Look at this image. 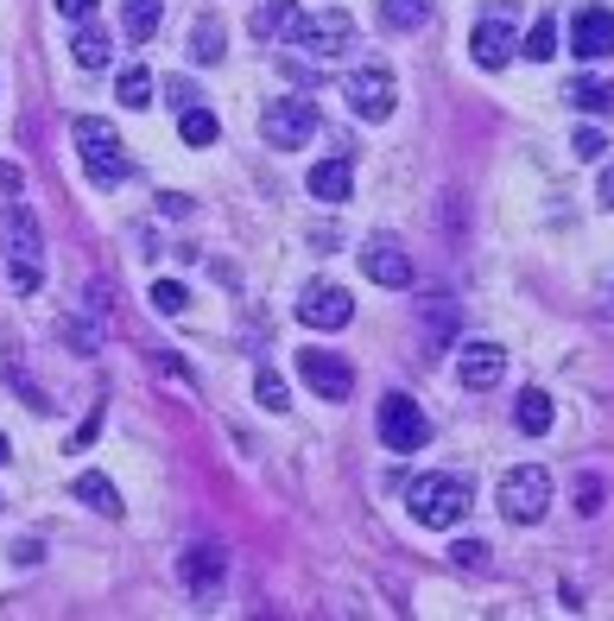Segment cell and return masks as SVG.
<instances>
[{
  "mask_svg": "<svg viewBox=\"0 0 614 621\" xmlns=\"http://www.w3.org/2000/svg\"><path fill=\"white\" fill-rule=\"evenodd\" d=\"M0 254H7L13 292H39L45 285V241H39V216L26 204H0Z\"/></svg>",
  "mask_w": 614,
  "mask_h": 621,
  "instance_id": "obj_1",
  "label": "cell"
},
{
  "mask_svg": "<svg viewBox=\"0 0 614 621\" xmlns=\"http://www.w3.org/2000/svg\"><path fill=\"white\" fill-rule=\"evenodd\" d=\"M469 501H475V489H469V476H418L406 489V508L418 526H431V533H443V526H457L462 514H469Z\"/></svg>",
  "mask_w": 614,
  "mask_h": 621,
  "instance_id": "obj_2",
  "label": "cell"
},
{
  "mask_svg": "<svg viewBox=\"0 0 614 621\" xmlns=\"http://www.w3.org/2000/svg\"><path fill=\"white\" fill-rule=\"evenodd\" d=\"M77 153H83V172L96 184H128L133 159L128 146H121V133H114V121H102V115H77Z\"/></svg>",
  "mask_w": 614,
  "mask_h": 621,
  "instance_id": "obj_3",
  "label": "cell"
},
{
  "mask_svg": "<svg viewBox=\"0 0 614 621\" xmlns=\"http://www.w3.org/2000/svg\"><path fill=\"white\" fill-rule=\"evenodd\" d=\"M292 45H305L310 57H342L355 45V13L349 7H317V13H292Z\"/></svg>",
  "mask_w": 614,
  "mask_h": 621,
  "instance_id": "obj_4",
  "label": "cell"
},
{
  "mask_svg": "<svg viewBox=\"0 0 614 621\" xmlns=\"http://www.w3.org/2000/svg\"><path fill=\"white\" fill-rule=\"evenodd\" d=\"M545 508H551V476H545V464H519V469L501 476V514H507L513 526L545 520Z\"/></svg>",
  "mask_w": 614,
  "mask_h": 621,
  "instance_id": "obj_5",
  "label": "cell"
},
{
  "mask_svg": "<svg viewBox=\"0 0 614 621\" xmlns=\"http://www.w3.org/2000/svg\"><path fill=\"white\" fill-rule=\"evenodd\" d=\"M431 438V418L418 413V400L412 393H386L381 400V444L393 457H406V450H425Z\"/></svg>",
  "mask_w": 614,
  "mask_h": 621,
  "instance_id": "obj_6",
  "label": "cell"
},
{
  "mask_svg": "<svg viewBox=\"0 0 614 621\" xmlns=\"http://www.w3.org/2000/svg\"><path fill=\"white\" fill-rule=\"evenodd\" d=\"M260 133H266V146H305L310 133H317V108H310V96H279V102H266V115H260Z\"/></svg>",
  "mask_w": 614,
  "mask_h": 621,
  "instance_id": "obj_7",
  "label": "cell"
},
{
  "mask_svg": "<svg viewBox=\"0 0 614 621\" xmlns=\"http://www.w3.org/2000/svg\"><path fill=\"white\" fill-rule=\"evenodd\" d=\"M342 96H349V108H355L361 121H393V108H399V83H393V70L368 64V70H355V77L342 83Z\"/></svg>",
  "mask_w": 614,
  "mask_h": 621,
  "instance_id": "obj_8",
  "label": "cell"
},
{
  "mask_svg": "<svg viewBox=\"0 0 614 621\" xmlns=\"http://www.w3.org/2000/svg\"><path fill=\"white\" fill-rule=\"evenodd\" d=\"M298 374H305V388L317 400H349L355 393V368L330 356V349H298Z\"/></svg>",
  "mask_w": 614,
  "mask_h": 621,
  "instance_id": "obj_9",
  "label": "cell"
},
{
  "mask_svg": "<svg viewBox=\"0 0 614 621\" xmlns=\"http://www.w3.org/2000/svg\"><path fill=\"white\" fill-rule=\"evenodd\" d=\"M457 381L462 388H475V393H487V388H501L507 381V349L501 342H462L457 349Z\"/></svg>",
  "mask_w": 614,
  "mask_h": 621,
  "instance_id": "obj_10",
  "label": "cell"
},
{
  "mask_svg": "<svg viewBox=\"0 0 614 621\" xmlns=\"http://www.w3.org/2000/svg\"><path fill=\"white\" fill-rule=\"evenodd\" d=\"M570 52L595 64V57H614V13L608 7H577L570 13Z\"/></svg>",
  "mask_w": 614,
  "mask_h": 621,
  "instance_id": "obj_11",
  "label": "cell"
},
{
  "mask_svg": "<svg viewBox=\"0 0 614 621\" xmlns=\"http://www.w3.org/2000/svg\"><path fill=\"white\" fill-rule=\"evenodd\" d=\"M298 317H305L310 330H342V324L355 317V298H349L342 285L317 280V285H305V298H298Z\"/></svg>",
  "mask_w": 614,
  "mask_h": 621,
  "instance_id": "obj_12",
  "label": "cell"
},
{
  "mask_svg": "<svg viewBox=\"0 0 614 621\" xmlns=\"http://www.w3.org/2000/svg\"><path fill=\"white\" fill-rule=\"evenodd\" d=\"M361 273H368L374 285H386V292H406V285H412V254L399 248V241L374 235V241L361 248Z\"/></svg>",
  "mask_w": 614,
  "mask_h": 621,
  "instance_id": "obj_13",
  "label": "cell"
},
{
  "mask_svg": "<svg viewBox=\"0 0 614 621\" xmlns=\"http://www.w3.org/2000/svg\"><path fill=\"white\" fill-rule=\"evenodd\" d=\"M469 57H475L482 70H507V57H513V20L507 13L475 20V32H469Z\"/></svg>",
  "mask_w": 614,
  "mask_h": 621,
  "instance_id": "obj_14",
  "label": "cell"
},
{
  "mask_svg": "<svg viewBox=\"0 0 614 621\" xmlns=\"http://www.w3.org/2000/svg\"><path fill=\"white\" fill-rule=\"evenodd\" d=\"M178 577L190 584V590H216V584L229 577V552H222L216 540H197V545H190V552L178 558Z\"/></svg>",
  "mask_w": 614,
  "mask_h": 621,
  "instance_id": "obj_15",
  "label": "cell"
},
{
  "mask_svg": "<svg viewBox=\"0 0 614 621\" xmlns=\"http://www.w3.org/2000/svg\"><path fill=\"white\" fill-rule=\"evenodd\" d=\"M310 197H317V204H349V197H355V172H349V159H324V165H310Z\"/></svg>",
  "mask_w": 614,
  "mask_h": 621,
  "instance_id": "obj_16",
  "label": "cell"
},
{
  "mask_svg": "<svg viewBox=\"0 0 614 621\" xmlns=\"http://www.w3.org/2000/svg\"><path fill=\"white\" fill-rule=\"evenodd\" d=\"M457 324H462V310L437 292V298H425L418 305V330H425V349H443V342L457 337Z\"/></svg>",
  "mask_w": 614,
  "mask_h": 621,
  "instance_id": "obj_17",
  "label": "cell"
},
{
  "mask_svg": "<svg viewBox=\"0 0 614 621\" xmlns=\"http://www.w3.org/2000/svg\"><path fill=\"white\" fill-rule=\"evenodd\" d=\"M551 418H558V406H551V393H545V388H526V393H519L513 425H519L526 438H545V432H551Z\"/></svg>",
  "mask_w": 614,
  "mask_h": 621,
  "instance_id": "obj_18",
  "label": "cell"
},
{
  "mask_svg": "<svg viewBox=\"0 0 614 621\" xmlns=\"http://www.w3.org/2000/svg\"><path fill=\"white\" fill-rule=\"evenodd\" d=\"M77 501H83V508H96L102 520H121V494H114V482H108L102 469L77 476Z\"/></svg>",
  "mask_w": 614,
  "mask_h": 621,
  "instance_id": "obj_19",
  "label": "cell"
},
{
  "mask_svg": "<svg viewBox=\"0 0 614 621\" xmlns=\"http://www.w3.org/2000/svg\"><path fill=\"white\" fill-rule=\"evenodd\" d=\"M222 52H229V45H222V20H216V13H197V26H190V57H197V64H222Z\"/></svg>",
  "mask_w": 614,
  "mask_h": 621,
  "instance_id": "obj_20",
  "label": "cell"
},
{
  "mask_svg": "<svg viewBox=\"0 0 614 621\" xmlns=\"http://www.w3.org/2000/svg\"><path fill=\"white\" fill-rule=\"evenodd\" d=\"M153 70H140V64H128V70H121V77H114V102L121 108H153Z\"/></svg>",
  "mask_w": 614,
  "mask_h": 621,
  "instance_id": "obj_21",
  "label": "cell"
},
{
  "mask_svg": "<svg viewBox=\"0 0 614 621\" xmlns=\"http://www.w3.org/2000/svg\"><path fill=\"white\" fill-rule=\"evenodd\" d=\"M431 20V0H381V26L386 32H418Z\"/></svg>",
  "mask_w": 614,
  "mask_h": 621,
  "instance_id": "obj_22",
  "label": "cell"
},
{
  "mask_svg": "<svg viewBox=\"0 0 614 621\" xmlns=\"http://www.w3.org/2000/svg\"><path fill=\"white\" fill-rule=\"evenodd\" d=\"M158 20H165V0H128V13H121V26H128L133 45H146L158 32Z\"/></svg>",
  "mask_w": 614,
  "mask_h": 621,
  "instance_id": "obj_23",
  "label": "cell"
},
{
  "mask_svg": "<svg viewBox=\"0 0 614 621\" xmlns=\"http://www.w3.org/2000/svg\"><path fill=\"white\" fill-rule=\"evenodd\" d=\"M178 133H184V146H216V115H209L204 102H190V108H178Z\"/></svg>",
  "mask_w": 614,
  "mask_h": 621,
  "instance_id": "obj_24",
  "label": "cell"
},
{
  "mask_svg": "<svg viewBox=\"0 0 614 621\" xmlns=\"http://www.w3.org/2000/svg\"><path fill=\"white\" fill-rule=\"evenodd\" d=\"M292 13H298V7H292V0H266V7H260L254 20H248V32H254L260 45H266V39H279V32L292 26Z\"/></svg>",
  "mask_w": 614,
  "mask_h": 621,
  "instance_id": "obj_25",
  "label": "cell"
},
{
  "mask_svg": "<svg viewBox=\"0 0 614 621\" xmlns=\"http://www.w3.org/2000/svg\"><path fill=\"white\" fill-rule=\"evenodd\" d=\"M70 57H77L83 70H102V64H108V32L102 26H83L77 39H70Z\"/></svg>",
  "mask_w": 614,
  "mask_h": 621,
  "instance_id": "obj_26",
  "label": "cell"
},
{
  "mask_svg": "<svg viewBox=\"0 0 614 621\" xmlns=\"http://www.w3.org/2000/svg\"><path fill=\"white\" fill-rule=\"evenodd\" d=\"M563 96L583 108V115H608V108H614V89H608V83H589V77H577Z\"/></svg>",
  "mask_w": 614,
  "mask_h": 621,
  "instance_id": "obj_27",
  "label": "cell"
},
{
  "mask_svg": "<svg viewBox=\"0 0 614 621\" xmlns=\"http://www.w3.org/2000/svg\"><path fill=\"white\" fill-rule=\"evenodd\" d=\"M254 393H260L266 413H285V406H292V388H285V374H273V368H260L254 374Z\"/></svg>",
  "mask_w": 614,
  "mask_h": 621,
  "instance_id": "obj_28",
  "label": "cell"
},
{
  "mask_svg": "<svg viewBox=\"0 0 614 621\" xmlns=\"http://www.w3.org/2000/svg\"><path fill=\"white\" fill-rule=\"evenodd\" d=\"M519 52L533 57V64H551V57H558V26H551V20H538V26L526 32V45H519Z\"/></svg>",
  "mask_w": 614,
  "mask_h": 621,
  "instance_id": "obj_29",
  "label": "cell"
},
{
  "mask_svg": "<svg viewBox=\"0 0 614 621\" xmlns=\"http://www.w3.org/2000/svg\"><path fill=\"white\" fill-rule=\"evenodd\" d=\"M184 305H190V292H184L178 280H158V285H153V310H165V317H178Z\"/></svg>",
  "mask_w": 614,
  "mask_h": 621,
  "instance_id": "obj_30",
  "label": "cell"
},
{
  "mask_svg": "<svg viewBox=\"0 0 614 621\" xmlns=\"http://www.w3.org/2000/svg\"><path fill=\"white\" fill-rule=\"evenodd\" d=\"M570 153L583 159V165H595V159L608 153V140H602V128H577V140H570Z\"/></svg>",
  "mask_w": 614,
  "mask_h": 621,
  "instance_id": "obj_31",
  "label": "cell"
},
{
  "mask_svg": "<svg viewBox=\"0 0 614 621\" xmlns=\"http://www.w3.org/2000/svg\"><path fill=\"white\" fill-rule=\"evenodd\" d=\"M602 482H595V476H583V482H577V514H602Z\"/></svg>",
  "mask_w": 614,
  "mask_h": 621,
  "instance_id": "obj_32",
  "label": "cell"
},
{
  "mask_svg": "<svg viewBox=\"0 0 614 621\" xmlns=\"http://www.w3.org/2000/svg\"><path fill=\"white\" fill-rule=\"evenodd\" d=\"M165 96H172V108H190V102H197V83H190V77H172V83H165Z\"/></svg>",
  "mask_w": 614,
  "mask_h": 621,
  "instance_id": "obj_33",
  "label": "cell"
},
{
  "mask_svg": "<svg viewBox=\"0 0 614 621\" xmlns=\"http://www.w3.org/2000/svg\"><path fill=\"white\" fill-rule=\"evenodd\" d=\"M39 558H45V545H39V540H13V565H20V570L39 565Z\"/></svg>",
  "mask_w": 614,
  "mask_h": 621,
  "instance_id": "obj_34",
  "label": "cell"
},
{
  "mask_svg": "<svg viewBox=\"0 0 614 621\" xmlns=\"http://www.w3.org/2000/svg\"><path fill=\"white\" fill-rule=\"evenodd\" d=\"M482 552H487V545H475V540H462V545H457V565H462V570H482V565H487Z\"/></svg>",
  "mask_w": 614,
  "mask_h": 621,
  "instance_id": "obj_35",
  "label": "cell"
},
{
  "mask_svg": "<svg viewBox=\"0 0 614 621\" xmlns=\"http://www.w3.org/2000/svg\"><path fill=\"white\" fill-rule=\"evenodd\" d=\"M20 184H26V178H20V165H7V159H0V197H20Z\"/></svg>",
  "mask_w": 614,
  "mask_h": 621,
  "instance_id": "obj_36",
  "label": "cell"
},
{
  "mask_svg": "<svg viewBox=\"0 0 614 621\" xmlns=\"http://www.w3.org/2000/svg\"><path fill=\"white\" fill-rule=\"evenodd\" d=\"M57 13H64V20H89V13H96V0H57Z\"/></svg>",
  "mask_w": 614,
  "mask_h": 621,
  "instance_id": "obj_37",
  "label": "cell"
},
{
  "mask_svg": "<svg viewBox=\"0 0 614 621\" xmlns=\"http://www.w3.org/2000/svg\"><path fill=\"white\" fill-rule=\"evenodd\" d=\"M595 197H602V209H614V172H602V184H595Z\"/></svg>",
  "mask_w": 614,
  "mask_h": 621,
  "instance_id": "obj_38",
  "label": "cell"
},
{
  "mask_svg": "<svg viewBox=\"0 0 614 621\" xmlns=\"http://www.w3.org/2000/svg\"><path fill=\"white\" fill-rule=\"evenodd\" d=\"M7 457H13V450H7V438H0V464H7Z\"/></svg>",
  "mask_w": 614,
  "mask_h": 621,
  "instance_id": "obj_39",
  "label": "cell"
}]
</instances>
